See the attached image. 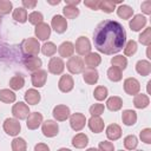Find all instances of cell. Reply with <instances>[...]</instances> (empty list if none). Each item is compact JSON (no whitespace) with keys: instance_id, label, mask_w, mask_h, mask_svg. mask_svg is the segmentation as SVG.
Returning a JSON list of instances; mask_svg holds the SVG:
<instances>
[{"instance_id":"1","label":"cell","mask_w":151,"mask_h":151,"mask_svg":"<svg viewBox=\"0 0 151 151\" xmlns=\"http://www.w3.org/2000/svg\"><path fill=\"white\" fill-rule=\"evenodd\" d=\"M126 42L124 27L114 20H104L93 32V44L97 51L104 54H114L123 50Z\"/></svg>"},{"instance_id":"2","label":"cell","mask_w":151,"mask_h":151,"mask_svg":"<svg viewBox=\"0 0 151 151\" xmlns=\"http://www.w3.org/2000/svg\"><path fill=\"white\" fill-rule=\"evenodd\" d=\"M40 44L39 40L35 38H27L21 42V51L25 57H38L40 52Z\"/></svg>"},{"instance_id":"3","label":"cell","mask_w":151,"mask_h":151,"mask_svg":"<svg viewBox=\"0 0 151 151\" xmlns=\"http://www.w3.org/2000/svg\"><path fill=\"white\" fill-rule=\"evenodd\" d=\"M2 127H4V131L8 136H12V137L18 136L21 130V125H20L19 120L15 118H6L2 124Z\"/></svg>"},{"instance_id":"4","label":"cell","mask_w":151,"mask_h":151,"mask_svg":"<svg viewBox=\"0 0 151 151\" xmlns=\"http://www.w3.org/2000/svg\"><path fill=\"white\" fill-rule=\"evenodd\" d=\"M12 114L18 120L26 119L27 116L29 114V107L24 101H19V103H17V104L13 105V107H12Z\"/></svg>"},{"instance_id":"5","label":"cell","mask_w":151,"mask_h":151,"mask_svg":"<svg viewBox=\"0 0 151 151\" xmlns=\"http://www.w3.org/2000/svg\"><path fill=\"white\" fill-rule=\"evenodd\" d=\"M41 131H42L44 136L47 137V138L55 137V136L58 134V132H59L58 123L54 122V120L47 119V120L42 122V124H41Z\"/></svg>"},{"instance_id":"6","label":"cell","mask_w":151,"mask_h":151,"mask_svg":"<svg viewBox=\"0 0 151 151\" xmlns=\"http://www.w3.org/2000/svg\"><path fill=\"white\" fill-rule=\"evenodd\" d=\"M66 67L72 74H79L84 71V61L80 57H71L66 63Z\"/></svg>"},{"instance_id":"7","label":"cell","mask_w":151,"mask_h":151,"mask_svg":"<svg viewBox=\"0 0 151 151\" xmlns=\"http://www.w3.org/2000/svg\"><path fill=\"white\" fill-rule=\"evenodd\" d=\"M91 42L86 37H79L76 41L74 50L79 55H86L91 52Z\"/></svg>"},{"instance_id":"8","label":"cell","mask_w":151,"mask_h":151,"mask_svg":"<svg viewBox=\"0 0 151 151\" xmlns=\"http://www.w3.org/2000/svg\"><path fill=\"white\" fill-rule=\"evenodd\" d=\"M85 124H86V117L83 113L76 112L70 116V125H71L72 130L80 131L85 127Z\"/></svg>"},{"instance_id":"9","label":"cell","mask_w":151,"mask_h":151,"mask_svg":"<svg viewBox=\"0 0 151 151\" xmlns=\"http://www.w3.org/2000/svg\"><path fill=\"white\" fill-rule=\"evenodd\" d=\"M124 91L130 96H136L140 91V84L136 78H126L124 80Z\"/></svg>"},{"instance_id":"10","label":"cell","mask_w":151,"mask_h":151,"mask_svg":"<svg viewBox=\"0 0 151 151\" xmlns=\"http://www.w3.org/2000/svg\"><path fill=\"white\" fill-rule=\"evenodd\" d=\"M65 70V64L61 58L52 57L48 61V72L52 74H61Z\"/></svg>"},{"instance_id":"11","label":"cell","mask_w":151,"mask_h":151,"mask_svg":"<svg viewBox=\"0 0 151 151\" xmlns=\"http://www.w3.org/2000/svg\"><path fill=\"white\" fill-rule=\"evenodd\" d=\"M70 113H71L70 112V107L66 106V105H63V104H59V105L54 106L53 107V112H52L54 119L58 120V122H64L67 118H70V116H71Z\"/></svg>"},{"instance_id":"12","label":"cell","mask_w":151,"mask_h":151,"mask_svg":"<svg viewBox=\"0 0 151 151\" xmlns=\"http://www.w3.org/2000/svg\"><path fill=\"white\" fill-rule=\"evenodd\" d=\"M42 124V114L39 112H32L26 118V126L28 130H37Z\"/></svg>"},{"instance_id":"13","label":"cell","mask_w":151,"mask_h":151,"mask_svg":"<svg viewBox=\"0 0 151 151\" xmlns=\"http://www.w3.org/2000/svg\"><path fill=\"white\" fill-rule=\"evenodd\" d=\"M51 26H52V28H53L58 34H61V33H64V32L67 29V21H66V19H65L63 15L57 14V15H54V17L52 18Z\"/></svg>"},{"instance_id":"14","label":"cell","mask_w":151,"mask_h":151,"mask_svg":"<svg viewBox=\"0 0 151 151\" xmlns=\"http://www.w3.org/2000/svg\"><path fill=\"white\" fill-rule=\"evenodd\" d=\"M47 80V72L45 70H38L32 73L31 81L34 87H42Z\"/></svg>"},{"instance_id":"15","label":"cell","mask_w":151,"mask_h":151,"mask_svg":"<svg viewBox=\"0 0 151 151\" xmlns=\"http://www.w3.org/2000/svg\"><path fill=\"white\" fill-rule=\"evenodd\" d=\"M22 63L25 67L31 72H35L42 66V61L39 57H24Z\"/></svg>"},{"instance_id":"16","label":"cell","mask_w":151,"mask_h":151,"mask_svg":"<svg viewBox=\"0 0 151 151\" xmlns=\"http://www.w3.org/2000/svg\"><path fill=\"white\" fill-rule=\"evenodd\" d=\"M34 34H35V37L38 38V40L45 41V40L48 39L50 35H51V27L48 26V24L41 22V24H39V25L35 26V28H34Z\"/></svg>"},{"instance_id":"17","label":"cell","mask_w":151,"mask_h":151,"mask_svg":"<svg viewBox=\"0 0 151 151\" xmlns=\"http://www.w3.org/2000/svg\"><path fill=\"white\" fill-rule=\"evenodd\" d=\"M146 22H147V19H146L144 15H142V14H136V15L130 20L129 26H130V28H131L133 32H139V31H142V28L145 27Z\"/></svg>"},{"instance_id":"18","label":"cell","mask_w":151,"mask_h":151,"mask_svg":"<svg viewBox=\"0 0 151 151\" xmlns=\"http://www.w3.org/2000/svg\"><path fill=\"white\" fill-rule=\"evenodd\" d=\"M73 86H74V81H73V78L70 74L61 76V78L59 79V83H58V87L61 92L67 93V92L73 90Z\"/></svg>"},{"instance_id":"19","label":"cell","mask_w":151,"mask_h":151,"mask_svg":"<svg viewBox=\"0 0 151 151\" xmlns=\"http://www.w3.org/2000/svg\"><path fill=\"white\" fill-rule=\"evenodd\" d=\"M87 125H88V129L93 132V133H100L103 132L104 130V120L99 117V116H92L88 122H87Z\"/></svg>"},{"instance_id":"20","label":"cell","mask_w":151,"mask_h":151,"mask_svg":"<svg viewBox=\"0 0 151 151\" xmlns=\"http://www.w3.org/2000/svg\"><path fill=\"white\" fill-rule=\"evenodd\" d=\"M83 79L86 84L88 85H94L98 79H99V73L96 68H91V67H86L83 71Z\"/></svg>"},{"instance_id":"21","label":"cell","mask_w":151,"mask_h":151,"mask_svg":"<svg viewBox=\"0 0 151 151\" xmlns=\"http://www.w3.org/2000/svg\"><path fill=\"white\" fill-rule=\"evenodd\" d=\"M58 52L61 58H71L74 53V45L71 41H64L59 45Z\"/></svg>"},{"instance_id":"22","label":"cell","mask_w":151,"mask_h":151,"mask_svg":"<svg viewBox=\"0 0 151 151\" xmlns=\"http://www.w3.org/2000/svg\"><path fill=\"white\" fill-rule=\"evenodd\" d=\"M83 61L85 63V65H86L87 67L96 68L97 66H99V65H100V63H101V57H100L98 53L90 52L88 54H86V55H85V58H84V60H83Z\"/></svg>"},{"instance_id":"23","label":"cell","mask_w":151,"mask_h":151,"mask_svg":"<svg viewBox=\"0 0 151 151\" xmlns=\"http://www.w3.org/2000/svg\"><path fill=\"white\" fill-rule=\"evenodd\" d=\"M105 133L109 140H117L122 137V127L118 124H110L106 127Z\"/></svg>"},{"instance_id":"24","label":"cell","mask_w":151,"mask_h":151,"mask_svg":"<svg viewBox=\"0 0 151 151\" xmlns=\"http://www.w3.org/2000/svg\"><path fill=\"white\" fill-rule=\"evenodd\" d=\"M24 98H25V101L27 104H29V105H37L40 101L41 96H40V93L35 88H28L25 92Z\"/></svg>"},{"instance_id":"25","label":"cell","mask_w":151,"mask_h":151,"mask_svg":"<svg viewBox=\"0 0 151 151\" xmlns=\"http://www.w3.org/2000/svg\"><path fill=\"white\" fill-rule=\"evenodd\" d=\"M136 71L138 74H140L143 77L149 76L151 72V63L149 60H145V59L138 60L136 64Z\"/></svg>"},{"instance_id":"26","label":"cell","mask_w":151,"mask_h":151,"mask_svg":"<svg viewBox=\"0 0 151 151\" xmlns=\"http://www.w3.org/2000/svg\"><path fill=\"white\" fill-rule=\"evenodd\" d=\"M122 120L126 126H132L137 122V113L133 110H124L122 113Z\"/></svg>"},{"instance_id":"27","label":"cell","mask_w":151,"mask_h":151,"mask_svg":"<svg viewBox=\"0 0 151 151\" xmlns=\"http://www.w3.org/2000/svg\"><path fill=\"white\" fill-rule=\"evenodd\" d=\"M150 104V99L146 94L144 93H138L136 96H133V105L136 109H145Z\"/></svg>"},{"instance_id":"28","label":"cell","mask_w":151,"mask_h":151,"mask_svg":"<svg viewBox=\"0 0 151 151\" xmlns=\"http://www.w3.org/2000/svg\"><path fill=\"white\" fill-rule=\"evenodd\" d=\"M88 144V137L85 133H77L72 138V145L76 149H84Z\"/></svg>"},{"instance_id":"29","label":"cell","mask_w":151,"mask_h":151,"mask_svg":"<svg viewBox=\"0 0 151 151\" xmlns=\"http://www.w3.org/2000/svg\"><path fill=\"white\" fill-rule=\"evenodd\" d=\"M122 106H123V100H122L120 97H117V96L110 97L107 99V101H106V107L110 111H113V112L119 111L122 109Z\"/></svg>"},{"instance_id":"30","label":"cell","mask_w":151,"mask_h":151,"mask_svg":"<svg viewBox=\"0 0 151 151\" xmlns=\"http://www.w3.org/2000/svg\"><path fill=\"white\" fill-rule=\"evenodd\" d=\"M15 99H17V96L13 91H11L8 88L0 90V101L6 103V104H11V103H14Z\"/></svg>"},{"instance_id":"31","label":"cell","mask_w":151,"mask_h":151,"mask_svg":"<svg viewBox=\"0 0 151 151\" xmlns=\"http://www.w3.org/2000/svg\"><path fill=\"white\" fill-rule=\"evenodd\" d=\"M117 14L123 20H127L133 15V9L127 5H119V7L117 8Z\"/></svg>"},{"instance_id":"32","label":"cell","mask_w":151,"mask_h":151,"mask_svg":"<svg viewBox=\"0 0 151 151\" xmlns=\"http://www.w3.org/2000/svg\"><path fill=\"white\" fill-rule=\"evenodd\" d=\"M25 85V79L22 76H19V74H15L9 80V87L14 91H18V90H21Z\"/></svg>"},{"instance_id":"33","label":"cell","mask_w":151,"mask_h":151,"mask_svg":"<svg viewBox=\"0 0 151 151\" xmlns=\"http://www.w3.org/2000/svg\"><path fill=\"white\" fill-rule=\"evenodd\" d=\"M13 19L20 24H24L27 21V11L24 8V7H18L13 11V14H12Z\"/></svg>"},{"instance_id":"34","label":"cell","mask_w":151,"mask_h":151,"mask_svg":"<svg viewBox=\"0 0 151 151\" xmlns=\"http://www.w3.org/2000/svg\"><path fill=\"white\" fill-rule=\"evenodd\" d=\"M111 64H112V66H114V67L119 68L120 71H123L127 66V59L124 55H116V57H113L111 59Z\"/></svg>"},{"instance_id":"35","label":"cell","mask_w":151,"mask_h":151,"mask_svg":"<svg viewBox=\"0 0 151 151\" xmlns=\"http://www.w3.org/2000/svg\"><path fill=\"white\" fill-rule=\"evenodd\" d=\"M107 78L113 81V83H117V81H120L122 78H123V73L119 68L114 67V66H111L109 70H107Z\"/></svg>"},{"instance_id":"36","label":"cell","mask_w":151,"mask_h":151,"mask_svg":"<svg viewBox=\"0 0 151 151\" xmlns=\"http://www.w3.org/2000/svg\"><path fill=\"white\" fill-rule=\"evenodd\" d=\"M12 151H26L27 150V143L24 138L15 137L12 140Z\"/></svg>"},{"instance_id":"37","label":"cell","mask_w":151,"mask_h":151,"mask_svg":"<svg viewBox=\"0 0 151 151\" xmlns=\"http://www.w3.org/2000/svg\"><path fill=\"white\" fill-rule=\"evenodd\" d=\"M63 13L65 15V18L67 19H76L79 15V9L77 6H70V5H65V7L63 8Z\"/></svg>"},{"instance_id":"38","label":"cell","mask_w":151,"mask_h":151,"mask_svg":"<svg viewBox=\"0 0 151 151\" xmlns=\"http://www.w3.org/2000/svg\"><path fill=\"white\" fill-rule=\"evenodd\" d=\"M40 51L42 52L44 55L52 57V55H54V53L57 52V46H55L52 41H47V42H45V44L41 46Z\"/></svg>"},{"instance_id":"39","label":"cell","mask_w":151,"mask_h":151,"mask_svg":"<svg viewBox=\"0 0 151 151\" xmlns=\"http://www.w3.org/2000/svg\"><path fill=\"white\" fill-rule=\"evenodd\" d=\"M27 20L32 24V25H39V24H41L42 22V20H44V15H42V13L41 12H38V11H33L32 13H29L28 15H27Z\"/></svg>"},{"instance_id":"40","label":"cell","mask_w":151,"mask_h":151,"mask_svg":"<svg viewBox=\"0 0 151 151\" xmlns=\"http://www.w3.org/2000/svg\"><path fill=\"white\" fill-rule=\"evenodd\" d=\"M138 145V139L134 134H129L124 138V146L127 150H134Z\"/></svg>"},{"instance_id":"41","label":"cell","mask_w":151,"mask_h":151,"mask_svg":"<svg viewBox=\"0 0 151 151\" xmlns=\"http://www.w3.org/2000/svg\"><path fill=\"white\" fill-rule=\"evenodd\" d=\"M138 40H139V42H140L142 45L150 46V44H151V27L145 28V29L140 33Z\"/></svg>"},{"instance_id":"42","label":"cell","mask_w":151,"mask_h":151,"mask_svg":"<svg viewBox=\"0 0 151 151\" xmlns=\"http://www.w3.org/2000/svg\"><path fill=\"white\" fill-rule=\"evenodd\" d=\"M99 9H101L105 13H112L116 9V2H113L112 0H101Z\"/></svg>"},{"instance_id":"43","label":"cell","mask_w":151,"mask_h":151,"mask_svg":"<svg viewBox=\"0 0 151 151\" xmlns=\"http://www.w3.org/2000/svg\"><path fill=\"white\" fill-rule=\"evenodd\" d=\"M107 94H109V91L105 86H97L94 88V92H93V96L98 101H101V100L106 99Z\"/></svg>"},{"instance_id":"44","label":"cell","mask_w":151,"mask_h":151,"mask_svg":"<svg viewBox=\"0 0 151 151\" xmlns=\"http://www.w3.org/2000/svg\"><path fill=\"white\" fill-rule=\"evenodd\" d=\"M137 52V42L134 40H129L124 46V54L126 57H131Z\"/></svg>"},{"instance_id":"45","label":"cell","mask_w":151,"mask_h":151,"mask_svg":"<svg viewBox=\"0 0 151 151\" xmlns=\"http://www.w3.org/2000/svg\"><path fill=\"white\" fill-rule=\"evenodd\" d=\"M13 5L9 0H0V15H7L12 11Z\"/></svg>"},{"instance_id":"46","label":"cell","mask_w":151,"mask_h":151,"mask_svg":"<svg viewBox=\"0 0 151 151\" xmlns=\"http://www.w3.org/2000/svg\"><path fill=\"white\" fill-rule=\"evenodd\" d=\"M104 111H105V106L103 104H99V103H96L90 107L91 116H99L100 117V114H103Z\"/></svg>"},{"instance_id":"47","label":"cell","mask_w":151,"mask_h":151,"mask_svg":"<svg viewBox=\"0 0 151 151\" xmlns=\"http://www.w3.org/2000/svg\"><path fill=\"white\" fill-rule=\"evenodd\" d=\"M139 137L142 139V142H144L145 144H151V129L146 127L144 130L140 131Z\"/></svg>"},{"instance_id":"48","label":"cell","mask_w":151,"mask_h":151,"mask_svg":"<svg viewBox=\"0 0 151 151\" xmlns=\"http://www.w3.org/2000/svg\"><path fill=\"white\" fill-rule=\"evenodd\" d=\"M99 151H114V145L109 140H103L98 145Z\"/></svg>"},{"instance_id":"49","label":"cell","mask_w":151,"mask_h":151,"mask_svg":"<svg viewBox=\"0 0 151 151\" xmlns=\"http://www.w3.org/2000/svg\"><path fill=\"white\" fill-rule=\"evenodd\" d=\"M84 5H85L86 7H88L90 9L97 11V9H99L100 0H85V1H84Z\"/></svg>"},{"instance_id":"50","label":"cell","mask_w":151,"mask_h":151,"mask_svg":"<svg viewBox=\"0 0 151 151\" xmlns=\"http://www.w3.org/2000/svg\"><path fill=\"white\" fill-rule=\"evenodd\" d=\"M140 8H142V11H143L146 15H150V14H151V1L146 0V1L142 2Z\"/></svg>"},{"instance_id":"51","label":"cell","mask_w":151,"mask_h":151,"mask_svg":"<svg viewBox=\"0 0 151 151\" xmlns=\"http://www.w3.org/2000/svg\"><path fill=\"white\" fill-rule=\"evenodd\" d=\"M21 4H22L25 9H33L37 6V1L35 0H22Z\"/></svg>"},{"instance_id":"52","label":"cell","mask_w":151,"mask_h":151,"mask_svg":"<svg viewBox=\"0 0 151 151\" xmlns=\"http://www.w3.org/2000/svg\"><path fill=\"white\" fill-rule=\"evenodd\" d=\"M34 151H50V147L45 143H38L34 146Z\"/></svg>"},{"instance_id":"53","label":"cell","mask_w":151,"mask_h":151,"mask_svg":"<svg viewBox=\"0 0 151 151\" xmlns=\"http://www.w3.org/2000/svg\"><path fill=\"white\" fill-rule=\"evenodd\" d=\"M65 4L70 6H77L80 4V0H65Z\"/></svg>"},{"instance_id":"54","label":"cell","mask_w":151,"mask_h":151,"mask_svg":"<svg viewBox=\"0 0 151 151\" xmlns=\"http://www.w3.org/2000/svg\"><path fill=\"white\" fill-rule=\"evenodd\" d=\"M47 2L51 4V5H59V4H60V0H57V1H50V0H48Z\"/></svg>"},{"instance_id":"55","label":"cell","mask_w":151,"mask_h":151,"mask_svg":"<svg viewBox=\"0 0 151 151\" xmlns=\"http://www.w3.org/2000/svg\"><path fill=\"white\" fill-rule=\"evenodd\" d=\"M57 151H71L70 149H66V147H61V149H59V150H57Z\"/></svg>"},{"instance_id":"56","label":"cell","mask_w":151,"mask_h":151,"mask_svg":"<svg viewBox=\"0 0 151 151\" xmlns=\"http://www.w3.org/2000/svg\"><path fill=\"white\" fill-rule=\"evenodd\" d=\"M86 151H99L98 149H96V147H90V149H87Z\"/></svg>"},{"instance_id":"57","label":"cell","mask_w":151,"mask_h":151,"mask_svg":"<svg viewBox=\"0 0 151 151\" xmlns=\"http://www.w3.org/2000/svg\"><path fill=\"white\" fill-rule=\"evenodd\" d=\"M136 151H143V150H136Z\"/></svg>"},{"instance_id":"58","label":"cell","mask_w":151,"mask_h":151,"mask_svg":"<svg viewBox=\"0 0 151 151\" xmlns=\"http://www.w3.org/2000/svg\"><path fill=\"white\" fill-rule=\"evenodd\" d=\"M118 151H124V150H118Z\"/></svg>"},{"instance_id":"59","label":"cell","mask_w":151,"mask_h":151,"mask_svg":"<svg viewBox=\"0 0 151 151\" xmlns=\"http://www.w3.org/2000/svg\"><path fill=\"white\" fill-rule=\"evenodd\" d=\"M0 24H1V20H0Z\"/></svg>"}]
</instances>
